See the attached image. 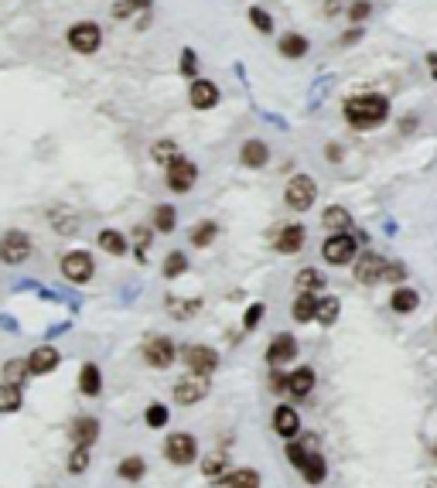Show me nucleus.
Instances as JSON below:
<instances>
[{"instance_id":"nucleus-1","label":"nucleus","mask_w":437,"mask_h":488,"mask_svg":"<svg viewBox=\"0 0 437 488\" xmlns=\"http://www.w3.org/2000/svg\"><path fill=\"white\" fill-rule=\"evenodd\" d=\"M390 117V103L380 93H359L345 103V120L356 127V130H373L380 127L382 120Z\"/></svg>"},{"instance_id":"nucleus-2","label":"nucleus","mask_w":437,"mask_h":488,"mask_svg":"<svg viewBox=\"0 0 437 488\" xmlns=\"http://www.w3.org/2000/svg\"><path fill=\"white\" fill-rule=\"evenodd\" d=\"M287 205L294 209V212H307L311 205H314V198H318V185H314V178L307 175H294L290 181H287Z\"/></svg>"},{"instance_id":"nucleus-3","label":"nucleus","mask_w":437,"mask_h":488,"mask_svg":"<svg viewBox=\"0 0 437 488\" xmlns=\"http://www.w3.org/2000/svg\"><path fill=\"white\" fill-rule=\"evenodd\" d=\"M209 396V376L205 372H191L188 376H181L178 383H174V400L181 403V407H195L198 400H205Z\"/></svg>"},{"instance_id":"nucleus-4","label":"nucleus","mask_w":437,"mask_h":488,"mask_svg":"<svg viewBox=\"0 0 437 488\" xmlns=\"http://www.w3.org/2000/svg\"><path fill=\"white\" fill-rule=\"evenodd\" d=\"M99 41H103V31L96 21H76L69 28V48L79 52V55H93L99 52Z\"/></svg>"},{"instance_id":"nucleus-5","label":"nucleus","mask_w":437,"mask_h":488,"mask_svg":"<svg viewBox=\"0 0 437 488\" xmlns=\"http://www.w3.org/2000/svg\"><path fill=\"white\" fill-rule=\"evenodd\" d=\"M31 256V236L21 233V229H11V233L0 236V263L7 267H18Z\"/></svg>"},{"instance_id":"nucleus-6","label":"nucleus","mask_w":437,"mask_h":488,"mask_svg":"<svg viewBox=\"0 0 437 488\" xmlns=\"http://www.w3.org/2000/svg\"><path fill=\"white\" fill-rule=\"evenodd\" d=\"M356 250H359V243L352 239L348 233H335L324 239L322 246V256L324 263H331V267H345V263H352L356 260Z\"/></svg>"},{"instance_id":"nucleus-7","label":"nucleus","mask_w":437,"mask_h":488,"mask_svg":"<svg viewBox=\"0 0 437 488\" xmlns=\"http://www.w3.org/2000/svg\"><path fill=\"white\" fill-rule=\"evenodd\" d=\"M195 454H198V441H195L191 434H185V430H178V434H171V437L164 441V458H168L171 465H178V468L191 465Z\"/></svg>"},{"instance_id":"nucleus-8","label":"nucleus","mask_w":437,"mask_h":488,"mask_svg":"<svg viewBox=\"0 0 437 488\" xmlns=\"http://www.w3.org/2000/svg\"><path fill=\"white\" fill-rule=\"evenodd\" d=\"M174 359H178V349H174L171 338H164V335H154L144 342V362L151 366V369H168Z\"/></svg>"},{"instance_id":"nucleus-9","label":"nucleus","mask_w":437,"mask_h":488,"mask_svg":"<svg viewBox=\"0 0 437 488\" xmlns=\"http://www.w3.org/2000/svg\"><path fill=\"white\" fill-rule=\"evenodd\" d=\"M164 175H168V188L171 192H191V185L198 181V168L191 164L188 157H174L171 164L164 168Z\"/></svg>"},{"instance_id":"nucleus-10","label":"nucleus","mask_w":437,"mask_h":488,"mask_svg":"<svg viewBox=\"0 0 437 488\" xmlns=\"http://www.w3.org/2000/svg\"><path fill=\"white\" fill-rule=\"evenodd\" d=\"M96 274V263L89 253H82V250H76V253H69L65 260H62V277L65 280H72V284H89Z\"/></svg>"},{"instance_id":"nucleus-11","label":"nucleus","mask_w":437,"mask_h":488,"mask_svg":"<svg viewBox=\"0 0 437 488\" xmlns=\"http://www.w3.org/2000/svg\"><path fill=\"white\" fill-rule=\"evenodd\" d=\"M181 355H185V362H188L191 372H205V376H212V372L219 369V352L209 349V345H185Z\"/></svg>"},{"instance_id":"nucleus-12","label":"nucleus","mask_w":437,"mask_h":488,"mask_svg":"<svg viewBox=\"0 0 437 488\" xmlns=\"http://www.w3.org/2000/svg\"><path fill=\"white\" fill-rule=\"evenodd\" d=\"M69 441L76 444V448H93L96 441H99V420L96 417H79L69 424Z\"/></svg>"},{"instance_id":"nucleus-13","label":"nucleus","mask_w":437,"mask_h":488,"mask_svg":"<svg viewBox=\"0 0 437 488\" xmlns=\"http://www.w3.org/2000/svg\"><path fill=\"white\" fill-rule=\"evenodd\" d=\"M188 99H191V106H195V110H212V106L219 103V86L209 82V79H191Z\"/></svg>"},{"instance_id":"nucleus-14","label":"nucleus","mask_w":437,"mask_h":488,"mask_svg":"<svg viewBox=\"0 0 437 488\" xmlns=\"http://www.w3.org/2000/svg\"><path fill=\"white\" fill-rule=\"evenodd\" d=\"M356 280H359V284H376V280H386V260L376 256V253L359 256V263H356Z\"/></svg>"},{"instance_id":"nucleus-15","label":"nucleus","mask_w":437,"mask_h":488,"mask_svg":"<svg viewBox=\"0 0 437 488\" xmlns=\"http://www.w3.org/2000/svg\"><path fill=\"white\" fill-rule=\"evenodd\" d=\"M58 362H62V355H58V349H52V345H41V349H35L28 355L31 376H48V372L58 369Z\"/></svg>"},{"instance_id":"nucleus-16","label":"nucleus","mask_w":437,"mask_h":488,"mask_svg":"<svg viewBox=\"0 0 437 488\" xmlns=\"http://www.w3.org/2000/svg\"><path fill=\"white\" fill-rule=\"evenodd\" d=\"M297 355V342H294V335H277L273 342H270V349H266V362L270 366H284Z\"/></svg>"},{"instance_id":"nucleus-17","label":"nucleus","mask_w":437,"mask_h":488,"mask_svg":"<svg viewBox=\"0 0 437 488\" xmlns=\"http://www.w3.org/2000/svg\"><path fill=\"white\" fill-rule=\"evenodd\" d=\"M305 226H284L280 233H277V239H273V250L277 253H297L301 246H305Z\"/></svg>"},{"instance_id":"nucleus-18","label":"nucleus","mask_w":437,"mask_h":488,"mask_svg":"<svg viewBox=\"0 0 437 488\" xmlns=\"http://www.w3.org/2000/svg\"><path fill=\"white\" fill-rule=\"evenodd\" d=\"M273 430L290 441V437L301 430V417H297V410H294V407H277V410H273Z\"/></svg>"},{"instance_id":"nucleus-19","label":"nucleus","mask_w":437,"mask_h":488,"mask_svg":"<svg viewBox=\"0 0 437 488\" xmlns=\"http://www.w3.org/2000/svg\"><path fill=\"white\" fill-rule=\"evenodd\" d=\"M287 390H290V396H307V393L314 390V369H307V366H301V369H294L290 376H287Z\"/></svg>"},{"instance_id":"nucleus-20","label":"nucleus","mask_w":437,"mask_h":488,"mask_svg":"<svg viewBox=\"0 0 437 488\" xmlns=\"http://www.w3.org/2000/svg\"><path fill=\"white\" fill-rule=\"evenodd\" d=\"M266 157H270V151H266L263 140H246V144H243V151H239L243 168H253V171H256V168H263Z\"/></svg>"},{"instance_id":"nucleus-21","label":"nucleus","mask_w":437,"mask_h":488,"mask_svg":"<svg viewBox=\"0 0 437 488\" xmlns=\"http://www.w3.org/2000/svg\"><path fill=\"white\" fill-rule=\"evenodd\" d=\"M290 314H294V321H301V325H305V321H314V318H318V297L301 291L297 301H294V308H290Z\"/></svg>"},{"instance_id":"nucleus-22","label":"nucleus","mask_w":437,"mask_h":488,"mask_svg":"<svg viewBox=\"0 0 437 488\" xmlns=\"http://www.w3.org/2000/svg\"><path fill=\"white\" fill-rule=\"evenodd\" d=\"M79 390H82V396H99V390H103V372H99V366H93V362L82 366V372H79Z\"/></svg>"},{"instance_id":"nucleus-23","label":"nucleus","mask_w":437,"mask_h":488,"mask_svg":"<svg viewBox=\"0 0 437 488\" xmlns=\"http://www.w3.org/2000/svg\"><path fill=\"white\" fill-rule=\"evenodd\" d=\"M322 226L331 229V233H345V229L352 226V215H348V209H342V205H331V209L322 212Z\"/></svg>"},{"instance_id":"nucleus-24","label":"nucleus","mask_w":437,"mask_h":488,"mask_svg":"<svg viewBox=\"0 0 437 488\" xmlns=\"http://www.w3.org/2000/svg\"><path fill=\"white\" fill-rule=\"evenodd\" d=\"M28 376H31L28 359H11L4 366V383H11V386H28Z\"/></svg>"},{"instance_id":"nucleus-25","label":"nucleus","mask_w":437,"mask_h":488,"mask_svg":"<svg viewBox=\"0 0 437 488\" xmlns=\"http://www.w3.org/2000/svg\"><path fill=\"white\" fill-rule=\"evenodd\" d=\"M202 311V301H185V297H168V314L178 321H188Z\"/></svg>"},{"instance_id":"nucleus-26","label":"nucleus","mask_w":437,"mask_h":488,"mask_svg":"<svg viewBox=\"0 0 437 488\" xmlns=\"http://www.w3.org/2000/svg\"><path fill=\"white\" fill-rule=\"evenodd\" d=\"M215 236H219V222H209V219H205V222H198V226H195V229H191V246H195V250H205V246H212V239H215Z\"/></svg>"},{"instance_id":"nucleus-27","label":"nucleus","mask_w":437,"mask_h":488,"mask_svg":"<svg viewBox=\"0 0 437 488\" xmlns=\"http://www.w3.org/2000/svg\"><path fill=\"white\" fill-rule=\"evenodd\" d=\"M222 485L226 488H260V475L253 468H239V471H232L229 478H222Z\"/></svg>"},{"instance_id":"nucleus-28","label":"nucleus","mask_w":437,"mask_h":488,"mask_svg":"<svg viewBox=\"0 0 437 488\" xmlns=\"http://www.w3.org/2000/svg\"><path fill=\"white\" fill-rule=\"evenodd\" d=\"M99 250H106L110 256H123L127 253V239L116 233V229H103L99 233Z\"/></svg>"},{"instance_id":"nucleus-29","label":"nucleus","mask_w":437,"mask_h":488,"mask_svg":"<svg viewBox=\"0 0 437 488\" xmlns=\"http://www.w3.org/2000/svg\"><path fill=\"white\" fill-rule=\"evenodd\" d=\"M280 55H284V59H305L307 38H301V35H284V38H280Z\"/></svg>"},{"instance_id":"nucleus-30","label":"nucleus","mask_w":437,"mask_h":488,"mask_svg":"<svg viewBox=\"0 0 437 488\" xmlns=\"http://www.w3.org/2000/svg\"><path fill=\"white\" fill-rule=\"evenodd\" d=\"M21 386H11V383H4L0 386V413H18L21 410Z\"/></svg>"},{"instance_id":"nucleus-31","label":"nucleus","mask_w":437,"mask_h":488,"mask_svg":"<svg viewBox=\"0 0 437 488\" xmlns=\"http://www.w3.org/2000/svg\"><path fill=\"white\" fill-rule=\"evenodd\" d=\"M301 475H305L307 485H322V482H324V458H322V454H314V451H311V458H307V465L301 468Z\"/></svg>"},{"instance_id":"nucleus-32","label":"nucleus","mask_w":437,"mask_h":488,"mask_svg":"<svg viewBox=\"0 0 437 488\" xmlns=\"http://www.w3.org/2000/svg\"><path fill=\"white\" fill-rule=\"evenodd\" d=\"M174 219H178L174 205H157L154 209V229L157 233H174Z\"/></svg>"},{"instance_id":"nucleus-33","label":"nucleus","mask_w":437,"mask_h":488,"mask_svg":"<svg viewBox=\"0 0 437 488\" xmlns=\"http://www.w3.org/2000/svg\"><path fill=\"white\" fill-rule=\"evenodd\" d=\"M116 471H120V478H127V482H137V478H144V471H147V461H144V458H123Z\"/></svg>"},{"instance_id":"nucleus-34","label":"nucleus","mask_w":437,"mask_h":488,"mask_svg":"<svg viewBox=\"0 0 437 488\" xmlns=\"http://www.w3.org/2000/svg\"><path fill=\"white\" fill-rule=\"evenodd\" d=\"M222 471H226V454H222V451H215V454H209V458L202 461V475L212 478V482H219Z\"/></svg>"},{"instance_id":"nucleus-35","label":"nucleus","mask_w":437,"mask_h":488,"mask_svg":"<svg viewBox=\"0 0 437 488\" xmlns=\"http://www.w3.org/2000/svg\"><path fill=\"white\" fill-rule=\"evenodd\" d=\"M151 157L157 161V164H164V168H168L174 157H178V144H174V140H157V144L151 147Z\"/></svg>"},{"instance_id":"nucleus-36","label":"nucleus","mask_w":437,"mask_h":488,"mask_svg":"<svg viewBox=\"0 0 437 488\" xmlns=\"http://www.w3.org/2000/svg\"><path fill=\"white\" fill-rule=\"evenodd\" d=\"M324 287V277L314 270V267H307V270H301L297 274V291H307V294H314V291H322Z\"/></svg>"},{"instance_id":"nucleus-37","label":"nucleus","mask_w":437,"mask_h":488,"mask_svg":"<svg viewBox=\"0 0 437 488\" xmlns=\"http://www.w3.org/2000/svg\"><path fill=\"white\" fill-rule=\"evenodd\" d=\"M144 420H147V427L161 430V427H168L171 413H168V407H164V403H151V407H147V413H144Z\"/></svg>"},{"instance_id":"nucleus-38","label":"nucleus","mask_w":437,"mask_h":488,"mask_svg":"<svg viewBox=\"0 0 437 488\" xmlns=\"http://www.w3.org/2000/svg\"><path fill=\"white\" fill-rule=\"evenodd\" d=\"M390 304H393V311L410 314V311H414V308L420 304V297H417V291H397V294H393V301H390Z\"/></svg>"},{"instance_id":"nucleus-39","label":"nucleus","mask_w":437,"mask_h":488,"mask_svg":"<svg viewBox=\"0 0 437 488\" xmlns=\"http://www.w3.org/2000/svg\"><path fill=\"white\" fill-rule=\"evenodd\" d=\"M147 246H151V229H147V226H137V229H133V253H137L140 263L147 260Z\"/></svg>"},{"instance_id":"nucleus-40","label":"nucleus","mask_w":437,"mask_h":488,"mask_svg":"<svg viewBox=\"0 0 437 488\" xmlns=\"http://www.w3.org/2000/svg\"><path fill=\"white\" fill-rule=\"evenodd\" d=\"M339 318V297H318V321L331 325Z\"/></svg>"},{"instance_id":"nucleus-41","label":"nucleus","mask_w":437,"mask_h":488,"mask_svg":"<svg viewBox=\"0 0 437 488\" xmlns=\"http://www.w3.org/2000/svg\"><path fill=\"white\" fill-rule=\"evenodd\" d=\"M185 270H188V256H185V253H171L168 260H164V277H168V280L181 277Z\"/></svg>"},{"instance_id":"nucleus-42","label":"nucleus","mask_w":437,"mask_h":488,"mask_svg":"<svg viewBox=\"0 0 437 488\" xmlns=\"http://www.w3.org/2000/svg\"><path fill=\"white\" fill-rule=\"evenodd\" d=\"M52 226H58V233L72 236L79 229L76 226V212H65V209H58V212H52Z\"/></svg>"},{"instance_id":"nucleus-43","label":"nucleus","mask_w":437,"mask_h":488,"mask_svg":"<svg viewBox=\"0 0 437 488\" xmlns=\"http://www.w3.org/2000/svg\"><path fill=\"white\" fill-rule=\"evenodd\" d=\"M287 458H290L294 468L301 471L307 465V458H311V448H307V444H297V441H290V444H287Z\"/></svg>"},{"instance_id":"nucleus-44","label":"nucleus","mask_w":437,"mask_h":488,"mask_svg":"<svg viewBox=\"0 0 437 488\" xmlns=\"http://www.w3.org/2000/svg\"><path fill=\"white\" fill-rule=\"evenodd\" d=\"M89 468V448H72L69 454V475H82Z\"/></svg>"},{"instance_id":"nucleus-45","label":"nucleus","mask_w":437,"mask_h":488,"mask_svg":"<svg viewBox=\"0 0 437 488\" xmlns=\"http://www.w3.org/2000/svg\"><path fill=\"white\" fill-rule=\"evenodd\" d=\"M249 21H253V28H256L260 35H270V31H273V18H270L266 11H260V7H249Z\"/></svg>"},{"instance_id":"nucleus-46","label":"nucleus","mask_w":437,"mask_h":488,"mask_svg":"<svg viewBox=\"0 0 437 488\" xmlns=\"http://www.w3.org/2000/svg\"><path fill=\"white\" fill-rule=\"evenodd\" d=\"M195 72H198V55H195L191 48H185V52H181V76L195 79Z\"/></svg>"},{"instance_id":"nucleus-47","label":"nucleus","mask_w":437,"mask_h":488,"mask_svg":"<svg viewBox=\"0 0 437 488\" xmlns=\"http://www.w3.org/2000/svg\"><path fill=\"white\" fill-rule=\"evenodd\" d=\"M260 318H263V304H249V311L243 314V328H246V332H253V328L260 325Z\"/></svg>"},{"instance_id":"nucleus-48","label":"nucleus","mask_w":437,"mask_h":488,"mask_svg":"<svg viewBox=\"0 0 437 488\" xmlns=\"http://www.w3.org/2000/svg\"><path fill=\"white\" fill-rule=\"evenodd\" d=\"M369 11H373V7H369V0H352L348 18H352V21H365V18H369Z\"/></svg>"},{"instance_id":"nucleus-49","label":"nucleus","mask_w":437,"mask_h":488,"mask_svg":"<svg viewBox=\"0 0 437 488\" xmlns=\"http://www.w3.org/2000/svg\"><path fill=\"white\" fill-rule=\"evenodd\" d=\"M133 11H137V7H133V0H116V7H113V18H130Z\"/></svg>"},{"instance_id":"nucleus-50","label":"nucleus","mask_w":437,"mask_h":488,"mask_svg":"<svg viewBox=\"0 0 437 488\" xmlns=\"http://www.w3.org/2000/svg\"><path fill=\"white\" fill-rule=\"evenodd\" d=\"M270 390H273V393H284L287 390V376L273 372V376H270Z\"/></svg>"},{"instance_id":"nucleus-51","label":"nucleus","mask_w":437,"mask_h":488,"mask_svg":"<svg viewBox=\"0 0 437 488\" xmlns=\"http://www.w3.org/2000/svg\"><path fill=\"white\" fill-rule=\"evenodd\" d=\"M386 280H403V267L399 263H386Z\"/></svg>"},{"instance_id":"nucleus-52","label":"nucleus","mask_w":437,"mask_h":488,"mask_svg":"<svg viewBox=\"0 0 437 488\" xmlns=\"http://www.w3.org/2000/svg\"><path fill=\"white\" fill-rule=\"evenodd\" d=\"M427 65H431V76L437 79V52H431V55H427Z\"/></svg>"},{"instance_id":"nucleus-53","label":"nucleus","mask_w":437,"mask_h":488,"mask_svg":"<svg viewBox=\"0 0 437 488\" xmlns=\"http://www.w3.org/2000/svg\"><path fill=\"white\" fill-rule=\"evenodd\" d=\"M324 11H328V14H335V11H339V0H328V4H324Z\"/></svg>"},{"instance_id":"nucleus-54","label":"nucleus","mask_w":437,"mask_h":488,"mask_svg":"<svg viewBox=\"0 0 437 488\" xmlns=\"http://www.w3.org/2000/svg\"><path fill=\"white\" fill-rule=\"evenodd\" d=\"M133 7H137V11H147V7H151V0H133Z\"/></svg>"}]
</instances>
